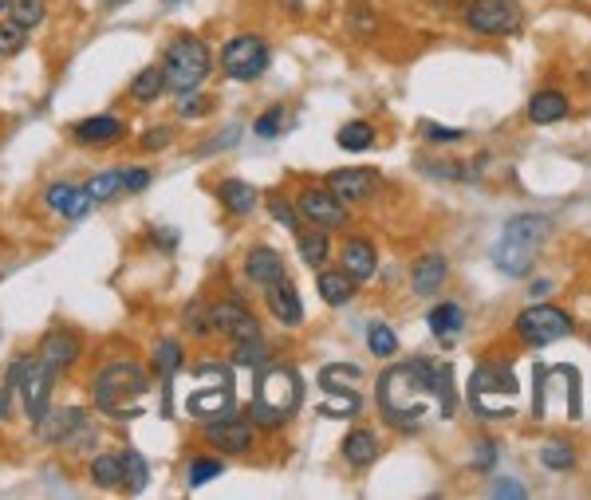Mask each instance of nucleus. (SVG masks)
<instances>
[{
	"label": "nucleus",
	"instance_id": "1",
	"mask_svg": "<svg viewBox=\"0 0 591 500\" xmlns=\"http://www.w3.org/2000/svg\"><path fill=\"white\" fill-rule=\"evenodd\" d=\"M426 406H438L442 418L454 414V371L442 359H410L394 363L391 371L379 375V410L394 430H410L422 422Z\"/></svg>",
	"mask_w": 591,
	"mask_h": 500
},
{
	"label": "nucleus",
	"instance_id": "2",
	"mask_svg": "<svg viewBox=\"0 0 591 500\" xmlns=\"http://www.w3.org/2000/svg\"><path fill=\"white\" fill-rule=\"evenodd\" d=\"M146 390H150V375H146L134 359H115V363H107L99 375L91 378V398H95V406H99L103 414L119 418V422L142 414L138 402L146 398Z\"/></svg>",
	"mask_w": 591,
	"mask_h": 500
},
{
	"label": "nucleus",
	"instance_id": "3",
	"mask_svg": "<svg viewBox=\"0 0 591 500\" xmlns=\"http://www.w3.org/2000/svg\"><path fill=\"white\" fill-rule=\"evenodd\" d=\"M300 402H304V382L296 375V367L276 363L257 382V394L249 402V422L264 426V430H276L300 410Z\"/></svg>",
	"mask_w": 591,
	"mask_h": 500
},
{
	"label": "nucleus",
	"instance_id": "4",
	"mask_svg": "<svg viewBox=\"0 0 591 500\" xmlns=\"http://www.w3.org/2000/svg\"><path fill=\"white\" fill-rule=\"evenodd\" d=\"M548 233H552L548 217H536V213H521V217H513V221L505 225V233H501L497 249H493L497 268H501V272H509V276H525L528 268H532V260H536V249L544 245V237H548Z\"/></svg>",
	"mask_w": 591,
	"mask_h": 500
},
{
	"label": "nucleus",
	"instance_id": "5",
	"mask_svg": "<svg viewBox=\"0 0 591 500\" xmlns=\"http://www.w3.org/2000/svg\"><path fill=\"white\" fill-rule=\"evenodd\" d=\"M532 418H580V375L576 367H536Z\"/></svg>",
	"mask_w": 591,
	"mask_h": 500
},
{
	"label": "nucleus",
	"instance_id": "6",
	"mask_svg": "<svg viewBox=\"0 0 591 500\" xmlns=\"http://www.w3.org/2000/svg\"><path fill=\"white\" fill-rule=\"evenodd\" d=\"M209 67H213V52H209V44L201 36H178L162 56L166 87L178 91V95H190L194 87H201Z\"/></svg>",
	"mask_w": 591,
	"mask_h": 500
},
{
	"label": "nucleus",
	"instance_id": "7",
	"mask_svg": "<svg viewBox=\"0 0 591 500\" xmlns=\"http://www.w3.org/2000/svg\"><path fill=\"white\" fill-rule=\"evenodd\" d=\"M469 402L485 418L513 414V402H517V378H513V371L501 367V363H481L473 371V378H469Z\"/></svg>",
	"mask_w": 591,
	"mask_h": 500
},
{
	"label": "nucleus",
	"instance_id": "8",
	"mask_svg": "<svg viewBox=\"0 0 591 500\" xmlns=\"http://www.w3.org/2000/svg\"><path fill=\"white\" fill-rule=\"evenodd\" d=\"M268 60H272V56H268V44H264L261 36H253V32H241V36H233V40L221 48V67H225V75L237 79V83L261 79Z\"/></svg>",
	"mask_w": 591,
	"mask_h": 500
},
{
	"label": "nucleus",
	"instance_id": "9",
	"mask_svg": "<svg viewBox=\"0 0 591 500\" xmlns=\"http://www.w3.org/2000/svg\"><path fill=\"white\" fill-rule=\"evenodd\" d=\"M461 20L481 36H509L521 28V4L517 0H465Z\"/></svg>",
	"mask_w": 591,
	"mask_h": 500
},
{
	"label": "nucleus",
	"instance_id": "10",
	"mask_svg": "<svg viewBox=\"0 0 591 500\" xmlns=\"http://www.w3.org/2000/svg\"><path fill=\"white\" fill-rule=\"evenodd\" d=\"M517 335L525 339L528 347H548L564 335H572V315L556 304H532L517 315Z\"/></svg>",
	"mask_w": 591,
	"mask_h": 500
},
{
	"label": "nucleus",
	"instance_id": "11",
	"mask_svg": "<svg viewBox=\"0 0 591 500\" xmlns=\"http://www.w3.org/2000/svg\"><path fill=\"white\" fill-rule=\"evenodd\" d=\"M197 371L209 378V382L186 398L190 414H194V418H217V414H233V375H229V367L205 363V367H197Z\"/></svg>",
	"mask_w": 591,
	"mask_h": 500
},
{
	"label": "nucleus",
	"instance_id": "12",
	"mask_svg": "<svg viewBox=\"0 0 591 500\" xmlns=\"http://www.w3.org/2000/svg\"><path fill=\"white\" fill-rule=\"evenodd\" d=\"M296 213L316 229H339L347 225V201H339L328 186H304L296 193Z\"/></svg>",
	"mask_w": 591,
	"mask_h": 500
},
{
	"label": "nucleus",
	"instance_id": "13",
	"mask_svg": "<svg viewBox=\"0 0 591 500\" xmlns=\"http://www.w3.org/2000/svg\"><path fill=\"white\" fill-rule=\"evenodd\" d=\"M209 323H213V331H221V335H229L233 343H241V339H253V335H261V323H257V315L249 312L237 296H229V300H221V304H213L209 308Z\"/></svg>",
	"mask_w": 591,
	"mask_h": 500
},
{
	"label": "nucleus",
	"instance_id": "14",
	"mask_svg": "<svg viewBox=\"0 0 591 500\" xmlns=\"http://www.w3.org/2000/svg\"><path fill=\"white\" fill-rule=\"evenodd\" d=\"M205 441L217 445L221 453H245L253 449V422L237 414H217L205 422Z\"/></svg>",
	"mask_w": 591,
	"mask_h": 500
},
{
	"label": "nucleus",
	"instance_id": "15",
	"mask_svg": "<svg viewBox=\"0 0 591 500\" xmlns=\"http://www.w3.org/2000/svg\"><path fill=\"white\" fill-rule=\"evenodd\" d=\"M52 386H56V371H52L48 363L32 359V363H28V371H24V378H20V390H24V410H28V418H32V422H40V418H44L48 398H52Z\"/></svg>",
	"mask_w": 591,
	"mask_h": 500
},
{
	"label": "nucleus",
	"instance_id": "16",
	"mask_svg": "<svg viewBox=\"0 0 591 500\" xmlns=\"http://www.w3.org/2000/svg\"><path fill=\"white\" fill-rule=\"evenodd\" d=\"M79 351H83V343H79V335H75L71 327H52V331L40 339L36 359L48 363V367L60 375V371H67V367L79 359Z\"/></svg>",
	"mask_w": 591,
	"mask_h": 500
},
{
	"label": "nucleus",
	"instance_id": "17",
	"mask_svg": "<svg viewBox=\"0 0 591 500\" xmlns=\"http://www.w3.org/2000/svg\"><path fill=\"white\" fill-rule=\"evenodd\" d=\"M264 304H268V312L276 315L284 327H300V323H304L300 292H296V284H292L288 276H280V280L264 284Z\"/></svg>",
	"mask_w": 591,
	"mask_h": 500
},
{
	"label": "nucleus",
	"instance_id": "18",
	"mask_svg": "<svg viewBox=\"0 0 591 500\" xmlns=\"http://www.w3.org/2000/svg\"><path fill=\"white\" fill-rule=\"evenodd\" d=\"M83 422H87V414L79 406H71V410H44V418L36 422V434L48 445H67Z\"/></svg>",
	"mask_w": 591,
	"mask_h": 500
},
{
	"label": "nucleus",
	"instance_id": "19",
	"mask_svg": "<svg viewBox=\"0 0 591 500\" xmlns=\"http://www.w3.org/2000/svg\"><path fill=\"white\" fill-rule=\"evenodd\" d=\"M379 186V170H335L328 174V189L339 201H363Z\"/></svg>",
	"mask_w": 591,
	"mask_h": 500
},
{
	"label": "nucleus",
	"instance_id": "20",
	"mask_svg": "<svg viewBox=\"0 0 591 500\" xmlns=\"http://www.w3.org/2000/svg\"><path fill=\"white\" fill-rule=\"evenodd\" d=\"M446 276H450V264H446V256H438V252L418 256L414 268H410V284H414L418 296H434V292H442Z\"/></svg>",
	"mask_w": 591,
	"mask_h": 500
},
{
	"label": "nucleus",
	"instance_id": "21",
	"mask_svg": "<svg viewBox=\"0 0 591 500\" xmlns=\"http://www.w3.org/2000/svg\"><path fill=\"white\" fill-rule=\"evenodd\" d=\"M123 130H127V123L115 119V115H91V119H79V123L71 126L75 142H83V146H107V142H119Z\"/></svg>",
	"mask_w": 591,
	"mask_h": 500
},
{
	"label": "nucleus",
	"instance_id": "22",
	"mask_svg": "<svg viewBox=\"0 0 591 500\" xmlns=\"http://www.w3.org/2000/svg\"><path fill=\"white\" fill-rule=\"evenodd\" d=\"M44 201L56 209V213H64L71 221H79L95 201H91V193L83 186H71V182H52V186L44 189Z\"/></svg>",
	"mask_w": 591,
	"mask_h": 500
},
{
	"label": "nucleus",
	"instance_id": "23",
	"mask_svg": "<svg viewBox=\"0 0 591 500\" xmlns=\"http://www.w3.org/2000/svg\"><path fill=\"white\" fill-rule=\"evenodd\" d=\"M339 264H343L347 276H355V280H371L379 256H375V245H371V241L351 237V241H343V249H339Z\"/></svg>",
	"mask_w": 591,
	"mask_h": 500
},
{
	"label": "nucleus",
	"instance_id": "24",
	"mask_svg": "<svg viewBox=\"0 0 591 500\" xmlns=\"http://www.w3.org/2000/svg\"><path fill=\"white\" fill-rule=\"evenodd\" d=\"M245 276H249L253 284H272V280L288 276V272H284V256L276 249H268V245L249 249L245 252Z\"/></svg>",
	"mask_w": 591,
	"mask_h": 500
},
{
	"label": "nucleus",
	"instance_id": "25",
	"mask_svg": "<svg viewBox=\"0 0 591 500\" xmlns=\"http://www.w3.org/2000/svg\"><path fill=\"white\" fill-rule=\"evenodd\" d=\"M217 201H221L233 217H249V213L257 209V189L249 186V182H241V178H225V182L217 186Z\"/></svg>",
	"mask_w": 591,
	"mask_h": 500
},
{
	"label": "nucleus",
	"instance_id": "26",
	"mask_svg": "<svg viewBox=\"0 0 591 500\" xmlns=\"http://www.w3.org/2000/svg\"><path fill=\"white\" fill-rule=\"evenodd\" d=\"M568 115V95L564 91H536L528 99V119L532 123H560Z\"/></svg>",
	"mask_w": 591,
	"mask_h": 500
},
{
	"label": "nucleus",
	"instance_id": "27",
	"mask_svg": "<svg viewBox=\"0 0 591 500\" xmlns=\"http://www.w3.org/2000/svg\"><path fill=\"white\" fill-rule=\"evenodd\" d=\"M343 457H347V465H355V469L375 465V457H379V438H375L371 430H351V434L343 438Z\"/></svg>",
	"mask_w": 591,
	"mask_h": 500
},
{
	"label": "nucleus",
	"instance_id": "28",
	"mask_svg": "<svg viewBox=\"0 0 591 500\" xmlns=\"http://www.w3.org/2000/svg\"><path fill=\"white\" fill-rule=\"evenodd\" d=\"M316 288H320V300H324V304L343 308V304L355 296V276H347L343 268H339V272H320Z\"/></svg>",
	"mask_w": 591,
	"mask_h": 500
},
{
	"label": "nucleus",
	"instance_id": "29",
	"mask_svg": "<svg viewBox=\"0 0 591 500\" xmlns=\"http://www.w3.org/2000/svg\"><path fill=\"white\" fill-rule=\"evenodd\" d=\"M296 245H300V256H304L308 268H320L331 252L328 229H316V225L312 229H296Z\"/></svg>",
	"mask_w": 591,
	"mask_h": 500
},
{
	"label": "nucleus",
	"instance_id": "30",
	"mask_svg": "<svg viewBox=\"0 0 591 500\" xmlns=\"http://www.w3.org/2000/svg\"><path fill=\"white\" fill-rule=\"evenodd\" d=\"M166 91V71L154 63V67H142L131 79V99L134 103H154L158 95Z\"/></svg>",
	"mask_w": 591,
	"mask_h": 500
},
{
	"label": "nucleus",
	"instance_id": "31",
	"mask_svg": "<svg viewBox=\"0 0 591 500\" xmlns=\"http://www.w3.org/2000/svg\"><path fill=\"white\" fill-rule=\"evenodd\" d=\"M91 481L99 489H123V457L119 453H99L91 461Z\"/></svg>",
	"mask_w": 591,
	"mask_h": 500
},
{
	"label": "nucleus",
	"instance_id": "32",
	"mask_svg": "<svg viewBox=\"0 0 591 500\" xmlns=\"http://www.w3.org/2000/svg\"><path fill=\"white\" fill-rule=\"evenodd\" d=\"M461 327H465L461 304H438V308L430 312V331H434L438 339H454Z\"/></svg>",
	"mask_w": 591,
	"mask_h": 500
},
{
	"label": "nucleus",
	"instance_id": "33",
	"mask_svg": "<svg viewBox=\"0 0 591 500\" xmlns=\"http://www.w3.org/2000/svg\"><path fill=\"white\" fill-rule=\"evenodd\" d=\"M119 457H123V489L142 493V489H146V481H150V465L142 461V453H138V449H123Z\"/></svg>",
	"mask_w": 591,
	"mask_h": 500
},
{
	"label": "nucleus",
	"instance_id": "34",
	"mask_svg": "<svg viewBox=\"0 0 591 500\" xmlns=\"http://www.w3.org/2000/svg\"><path fill=\"white\" fill-rule=\"evenodd\" d=\"M335 142L343 146V150H351V154H359V150H371V142H375V126L363 123V119H355V123H347L339 134H335Z\"/></svg>",
	"mask_w": 591,
	"mask_h": 500
},
{
	"label": "nucleus",
	"instance_id": "35",
	"mask_svg": "<svg viewBox=\"0 0 591 500\" xmlns=\"http://www.w3.org/2000/svg\"><path fill=\"white\" fill-rule=\"evenodd\" d=\"M268 355H272V351H268V343H264L261 335L233 343V363H237V367H264Z\"/></svg>",
	"mask_w": 591,
	"mask_h": 500
},
{
	"label": "nucleus",
	"instance_id": "36",
	"mask_svg": "<svg viewBox=\"0 0 591 500\" xmlns=\"http://www.w3.org/2000/svg\"><path fill=\"white\" fill-rule=\"evenodd\" d=\"M83 189L91 193V201H111V197L123 193V170H103V174H95Z\"/></svg>",
	"mask_w": 591,
	"mask_h": 500
},
{
	"label": "nucleus",
	"instance_id": "37",
	"mask_svg": "<svg viewBox=\"0 0 591 500\" xmlns=\"http://www.w3.org/2000/svg\"><path fill=\"white\" fill-rule=\"evenodd\" d=\"M4 12H8L20 28H28V32H32V28L44 20V12H48V8H44V0H8V8H4Z\"/></svg>",
	"mask_w": 591,
	"mask_h": 500
},
{
	"label": "nucleus",
	"instance_id": "38",
	"mask_svg": "<svg viewBox=\"0 0 591 500\" xmlns=\"http://www.w3.org/2000/svg\"><path fill=\"white\" fill-rule=\"evenodd\" d=\"M359 378H363V371H359L355 363H331V367L320 371V386H324V390H347V386L359 382Z\"/></svg>",
	"mask_w": 591,
	"mask_h": 500
},
{
	"label": "nucleus",
	"instance_id": "39",
	"mask_svg": "<svg viewBox=\"0 0 591 500\" xmlns=\"http://www.w3.org/2000/svg\"><path fill=\"white\" fill-rule=\"evenodd\" d=\"M178 367H182V343H178V339H162V343L154 347V371L162 378H170Z\"/></svg>",
	"mask_w": 591,
	"mask_h": 500
},
{
	"label": "nucleus",
	"instance_id": "40",
	"mask_svg": "<svg viewBox=\"0 0 591 500\" xmlns=\"http://www.w3.org/2000/svg\"><path fill=\"white\" fill-rule=\"evenodd\" d=\"M225 473V461H217V457H197L190 461V469H186V485L190 489H201V485H209L213 477H221Z\"/></svg>",
	"mask_w": 591,
	"mask_h": 500
},
{
	"label": "nucleus",
	"instance_id": "41",
	"mask_svg": "<svg viewBox=\"0 0 591 500\" xmlns=\"http://www.w3.org/2000/svg\"><path fill=\"white\" fill-rule=\"evenodd\" d=\"M540 461H544L548 469H556V473H568V469L576 465V449H572L568 441H548V445L540 449Z\"/></svg>",
	"mask_w": 591,
	"mask_h": 500
},
{
	"label": "nucleus",
	"instance_id": "42",
	"mask_svg": "<svg viewBox=\"0 0 591 500\" xmlns=\"http://www.w3.org/2000/svg\"><path fill=\"white\" fill-rule=\"evenodd\" d=\"M367 343H371V351H375L379 359H391L394 351H398V335H394L387 323H371V327H367Z\"/></svg>",
	"mask_w": 591,
	"mask_h": 500
},
{
	"label": "nucleus",
	"instance_id": "43",
	"mask_svg": "<svg viewBox=\"0 0 591 500\" xmlns=\"http://www.w3.org/2000/svg\"><path fill=\"white\" fill-rule=\"evenodd\" d=\"M24 40H28V28H20L12 16H4V24H0V56H16L24 48Z\"/></svg>",
	"mask_w": 591,
	"mask_h": 500
},
{
	"label": "nucleus",
	"instance_id": "44",
	"mask_svg": "<svg viewBox=\"0 0 591 500\" xmlns=\"http://www.w3.org/2000/svg\"><path fill=\"white\" fill-rule=\"evenodd\" d=\"M182 327H186V331H190V335H209V331H213V323H209V308H205V304H186V308H182Z\"/></svg>",
	"mask_w": 591,
	"mask_h": 500
},
{
	"label": "nucleus",
	"instance_id": "45",
	"mask_svg": "<svg viewBox=\"0 0 591 500\" xmlns=\"http://www.w3.org/2000/svg\"><path fill=\"white\" fill-rule=\"evenodd\" d=\"M268 213H272L276 225H284V229H300V213H296V205H288L280 193L268 197Z\"/></svg>",
	"mask_w": 591,
	"mask_h": 500
},
{
	"label": "nucleus",
	"instance_id": "46",
	"mask_svg": "<svg viewBox=\"0 0 591 500\" xmlns=\"http://www.w3.org/2000/svg\"><path fill=\"white\" fill-rule=\"evenodd\" d=\"M328 394H339V398L328 402L320 414H328V418H351V414L359 410V394H355V390H328Z\"/></svg>",
	"mask_w": 591,
	"mask_h": 500
},
{
	"label": "nucleus",
	"instance_id": "47",
	"mask_svg": "<svg viewBox=\"0 0 591 500\" xmlns=\"http://www.w3.org/2000/svg\"><path fill=\"white\" fill-rule=\"evenodd\" d=\"M280 126H284V107H272V111H264L261 119L253 123V130H257L261 138H276V134H280Z\"/></svg>",
	"mask_w": 591,
	"mask_h": 500
},
{
	"label": "nucleus",
	"instance_id": "48",
	"mask_svg": "<svg viewBox=\"0 0 591 500\" xmlns=\"http://www.w3.org/2000/svg\"><path fill=\"white\" fill-rule=\"evenodd\" d=\"M422 134L430 142H461L465 138V130H458V126H438V123H422Z\"/></svg>",
	"mask_w": 591,
	"mask_h": 500
},
{
	"label": "nucleus",
	"instance_id": "49",
	"mask_svg": "<svg viewBox=\"0 0 591 500\" xmlns=\"http://www.w3.org/2000/svg\"><path fill=\"white\" fill-rule=\"evenodd\" d=\"M170 126H150L146 134H142V150H162V146H170Z\"/></svg>",
	"mask_w": 591,
	"mask_h": 500
},
{
	"label": "nucleus",
	"instance_id": "50",
	"mask_svg": "<svg viewBox=\"0 0 591 500\" xmlns=\"http://www.w3.org/2000/svg\"><path fill=\"white\" fill-rule=\"evenodd\" d=\"M493 461H497V441H477V453H473V469H493Z\"/></svg>",
	"mask_w": 591,
	"mask_h": 500
},
{
	"label": "nucleus",
	"instance_id": "51",
	"mask_svg": "<svg viewBox=\"0 0 591 500\" xmlns=\"http://www.w3.org/2000/svg\"><path fill=\"white\" fill-rule=\"evenodd\" d=\"M150 186V174L146 170H123V193H138V189Z\"/></svg>",
	"mask_w": 591,
	"mask_h": 500
},
{
	"label": "nucleus",
	"instance_id": "52",
	"mask_svg": "<svg viewBox=\"0 0 591 500\" xmlns=\"http://www.w3.org/2000/svg\"><path fill=\"white\" fill-rule=\"evenodd\" d=\"M493 497L521 500L525 497V485H517V481H493Z\"/></svg>",
	"mask_w": 591,
	"mask_h": 500
},
{
	"label": "nucleus",
	"instance_id": "53",
	"mask_svg": "<svg viewBox=\"0 0 591 500\" xmlns=\"http://www.w3.org/2000/svg\"><path fill=\"white\" fill-rule=\"evenodd\" d=\"M548 292H552V284H548V280H536V284L528 288V296H532V300H536V296H548Z\"/></svg>",
	"mask_w": 591,
	"mask_h": 500
},
{
	"label": "nucleus",
	"instance_id": "54",
	"mask_svg": "<svg viewBox=\"0 0 591 500\" xmlns=\"http://www.w3.org/2000/svg\"><path fill=\"white\" fill-rule=\"evenodd\" d=\"M107 4H111V8H115V4H127V0H107Z\"/></svg>",
	"mask_w": 591,
	"mask_h": 500
},
{
	"label": "nucleus",
	"instance_id": "55",
	"mask_svg": "<svg viewBox=\"0 0 591 500\" xmlns=\"http://www.w3.org/2000/svg\"><path fill=\"white\" fill-rule=\"evenodd\" d=\"M4 8H8V0H0V12H4Z\"/></svg>",
	"mask_w": 591,
	"mask_h": 500
},
{
	"label": "nucleus",
	"instance_id": "56",
	"mask_svg": "<svg viewBox=\"0 0 591 500\" xmlns=\"http://www.w3.org/2000/svg\"><path fill=\"white\" fill-rule=\"evenodd\" d=\"M166 4H182V0H166Z\"/></svg>",
	"mask_w": 591,
	"mask_h": 500
}]
</instances>
